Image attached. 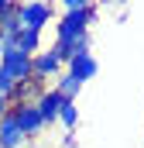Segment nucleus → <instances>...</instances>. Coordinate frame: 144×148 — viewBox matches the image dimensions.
<instances>
[{
	"label": "nucleus",
	"instance_id": "17",
	"mask_svg": "<svg viewBox=\"0 0 144 148\" xmlns=\"http://www.w3.org/2000/svg\"><path fill=\"white\" fill-rule=\"evenodd\" d=\"M17 3H35V0H17Z\"/></svg>",
	"mask_w": 144,
	"mask_h": 148
},
{
	"label": "nucleus",
	"instance_id": "16",
	"mask_svg": "<svg viewBox=\"0 0 144 148\" xmlns=\"http://www.w3.org/2000/svg\"><path fill=\"white\" fill-rule=\"evenodd\" d=\"M7 114H10V100H7V97H0V117H7Z\"/></svg>",
	"mask_w": 144,
	"mask_h": 148
},
{
	"label": "nucleus",
	"instance_id": "8",
	"mask_svg": "<svg viewBox=\"0 0 144 148\" xmlns=\"http://www.w3.org/2000/svg\"><path fill=\"white\" fill-rule=\"evenodd\" d=\"M45 90H48V86H45L41 79H35V76H31V79H21V83L14 86V93H10V103H35Z\"/></svg>",
	"mask_w": 144,
	"mask_h": 148
},
{
	"label": "nucleus",
	"instance_id": "6",
	"mask_svg": "<svg viewBox=\"0 0 144 148\" xmlns=\"http://www.w3.org/2000/svg\"><path fill=\"white\" fill-rule=\"evenodd\" d=\"M62 69H65V66L52 55V48H41V52H35V55H31V76H35V79H41V83L55 79Z\"/></svg>",
	"mask_w": 144,
	"mask_h": 148
},
{
	"label": "nucleus",
	"instance_id": "9",
	"mask_svg": "<svg viewBox=\"0 0 144 148\" xmlns=\"http://www.w3.org/2000/svg\"><path fill=\"white\" fill-rule=\"evenodd\" d=\"M21 28H24V24H21V3L14 0V3L0 14V38H3V41H14Z\"/></svg>",
	"mask_w": 144,
	"mask_h": 148
},
{
	"label": "nucleus",
	"instance_id": "15",
	"mask_svg": "<svg viewBox=\"0 0 144 148\" xmlns=\"http://www.w3.org/2000/svg\"><path fill=\"white\" fill-rule=\"evenodd\" d=\"M62 10H82V7H96V0H55Z\"/></svg>",
	"mask_w": 144,
	"mask_h": 148
},
{
	"label": "nucleus",
	"instance_id": "12",
	"mask_svg": "<svg viewBox=\"0 0 144 148\" xmlns=\"http://www.w3.org/2000/svg\"><path fill=\"white\" fill-rule=\"evenodd\" d=\"M14 45H17V48H24L28 55H35V52H41V31L21 28V31H17V38H14Z\"/></svg>",
	"mask_w": 144,
	"mask_h": 148
},
{
	"label": "nucleus",
	"instance_id": "2",
	"mask_svg": "<svg viewBox=\"0 0 144 148\" xmlns=\"http://www.w3.org/2000/svg\"><path fill=\"white\" fill-rule=\"evenodd\" d=\"M0 66L14 76L17 83H21V79H31V55H28L24 48H17L14 41H3V48H0Z\"/></svg>",
	"mask_w": 144,
	"mask_h": 148
},
{
	"label": "nucleus",
	"instance_id": "3",
	"mask_svg": "<svg viewBox=\"0 0 144 148\" xmlns=\"http://www.w3.org/2000/svg\"><path fill=\"white\" fill-rule=\"evenodd\" d=\"M55 21V7L48 0H35V3H21V24L31 31H45Z\"/></svg>",
	"mask_w": 144,
	"mask_h": 148
},
{
	"label": "nucleus",
	"instance_id": "10",
	"mask_svg": "<svg viewBox=\"0 0 144 148\" xmlns=\"http://www.w3.org/2000/svg\"><path fill=\"white\" fill-rule=\"evenodd\" d=\"M28 141L24 134H21V127H17V121L7 114V117H0V148H21Z\"/></svg>",
	"mask_w": 144,
	"mask_h": 148
},
{
	"label": "nucleus",
	"instance_id": "4",
	"mask_svg": "<svg viewBox=\"0 0 144 148\" xmlns=\"http://www.w3.org/2000/svg\"><path fill=\"white\" fill-rule=\"evenodd\" d=\"M10 117L17 121V127H21L24 138H38L45 131V121H41L35 103H10Z\"/></svg>",
	"mask_w": 144,
	"mask_h": 148
},
{
	"label": "nucleus",
	"instance_id": "5",
	"mask_svg": "<svg viewBox=\"0 0 144 148\" xmlns=\"http://www.w3.org/2000/svg\"><path fill=\"white\" fill-rule=\"evenodd\" d=\"M65 103H69V100H65L55 86H48V90L35 100V107H38V114H41V121H45V127L58 121V114H62V107H65Z\"/></svg>",
	"mask_w": 144,
	"mask_h": 148
},
{
	"label": "nucleus",
	"instance_id": "1",
	"mask_svg": "<svg viewBox=\"0 0 144 148\" xmlns=\"http://www.w3.org/2000/svg\"><path fill=\"white\" fill-rule=\"evenodd\" d=\"M96 21V7H82V10H62V17L55 21V41L69 45L75 38L89 35V24Z\"/></svg>",
	"mask_w": 144,
	"mask_h": 148
},
{
	"label": "nucleus",
	"instance_id": "13",
	"mask_svg": "<svg viewBox=\"0 0 144 148\" xmlns=\"http://www.w3.org/2000/svg\"><path fill=\"white\" fill-rule=\"evenodd\" d=\"M75 121H79V107H75V100H69L62 107V114H58V124L62 127H75Z\"/></svg>",
	"mask_w": 144,
	"mask_h": 148
},
{
	"label": "nucleus",
	"instance_id": "14",
	"mask_svg": "<svg viewBox=\"0 0 144 148\" xmlns=\"http://www.w3.org/2000/svg\"><path fill=\"white\" fill-rule=\"evenodd\" d=\"M14 86H17V79H14V76H10L7 69H3V66H0V97H7V100H10Z\"/></svg>",
	"mask_w": 144,
	"mask_h": 148
},
{
	"label": "nucleus",
	"instance_id": "7",
	"mask_svg": "<svg viewBox=\"0 0 144 148\" xmlns=\"http://www.w3.org/2000/svg\"><path fill=\"white\" fill-rule=\"evenodd\" d=\"M65 69H69L75 79H82V83H89L93 76L100 73V62H96V55L93 52H79V55H72L69 62H65Z\"/></svg>",
	"mask_w": 144,
	"mask_h": 148
},
{
	"label": "nucleus",
	"instance_id": "11",
	"mask_svg": "<svg viewBox=\"0 0 144 148\" xmlns=\"http://www.w3.org/2000/svg\"><path fill=\"white\" fill-rule=\"evenodd\" d=\"M82 86H86V83H82V79H75L69 69H62V73L55 76V90H58L65 100H75V97L82 93Z\"/></svg>",
	"mask_w": 144,
	"mask_h": 148
}]
</instances>
